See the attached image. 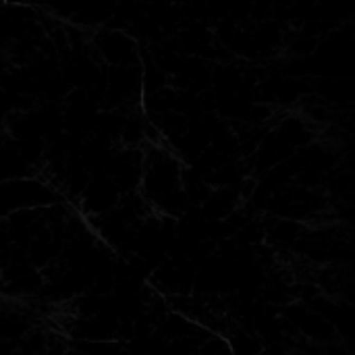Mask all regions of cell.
<instances>
[{"label":"cell","instance_id":"obj_2","mask_svg":"<svg viewBox=\"0 0 355 355\" xmlns=\"http://www.w3.org/2000/svg\"><path fill=\"white\" fill-rule=\"evenodd\" d=\"M133 48H135L133 40H129L121 31H106L100 42V50H102L104 58L121 69L129 67V60L135 56Z\"/></svg>","mask_w":355,"mask_h":355},{"label":"cell","instance_id":"obj_1","mask_svg":"<svg viewBox=\"0 0 355 355\" xmlns=\"http://www.w3.org/2000/svg\"><path fill=\"white\" fill-rule=\"evenodd\" d=\"M58 202V196L40 179L0 181V218H10L29 210H44Z\"/></svg>","mask_w":355,"mask_h":355}]
</instances>
